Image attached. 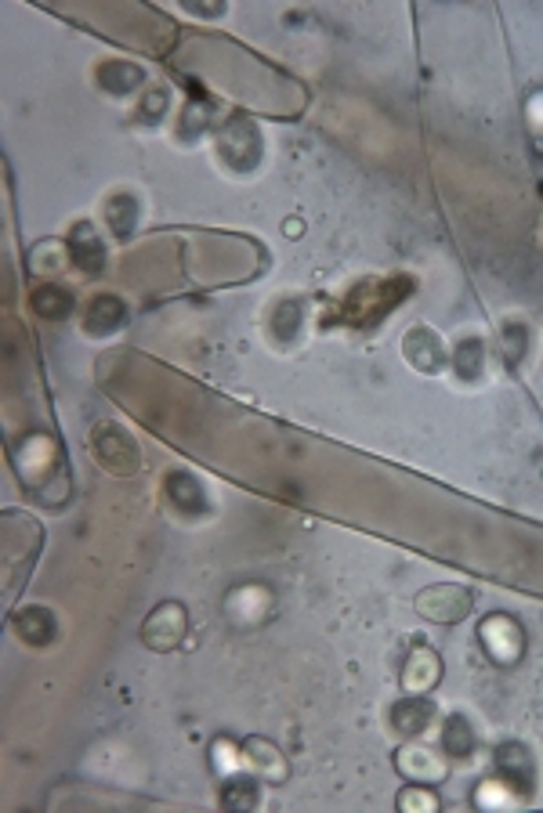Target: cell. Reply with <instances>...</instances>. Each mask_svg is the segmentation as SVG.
<instances>
[{
	"label": "cell",
	"instance_id": "33",
	"mask_svg": "<svg viewBox=\"0 0 543 813\" xmlns=\"http://www.w3.org/2000/svg\"><path fill=\"white\" fill-rule=\"evenodd\" d=\"M540 243H543V221H540Z\"/></svg>",
	"mask_w": 543,
	"mask_h": 813
},
{
	"label": "cell",
	"instance_id": "25",
	"mask_svg": "<svg viewBox=\"0 0 543 813\" xmlns=\"http://www.w3.org/2000/svg\"><path fill=\"white\" fill-rule=\"evenodd\" d=\"M211 767L217 778H236V773L243 770V749L232 738H214L211 741Z\"/></svg>",
	"mask_w": 543,
	"mask_h": 813
},
{
	"label": "cell",
	"instance_id": "4",
	"mask_svg": "<svg viewBox=\"0 0 543 813\" xmlns=\"http://www.w3.org/2000/svg\"><path fill=\"white\" fill-rule=\"evenodd\" d=\"M420 619H428L435 625H453L464 622L475 608V593L460 582H435L428 589H420L417 600H413Z\"/></svg>",
	"mask_w": 543,
	"mask_h": 813
},
{
	"label": "cell",
	"instance_id": "8",
	"mask_svg": "<svg viewBox=\"0 0 543 813\" xmlns=\"http://www.w3.org/2000/svg\"><path fill=\"white\" fill-rule=\"evenodd\" d=\"M239 749H243V770H247L251 778H257L262 784H283L290 778V763H287V756H283V749L276 741L247 738Z\"/></svg>",
	"mask_w": 543,
	"mask_h": 813
},
{
	"label": "cell",
	"instance_id": "23",
	"mask_svg": "<svg viewBox=\"0 0 543 813\" xmlns=\"http://www.w3.org/2000/svg\"><path fill=\"white\" fill-rule=\"evenodd\" d=\"M453 370L460 379H478L486 373V344L482 340H460L457 351H453Z\"/></svg>",
	"mask_w": 543,
	"mask_h": 813
},
{
	"label": "cell",
	"instance_id": "5",
	"mask_svg": "<svg viewBox=\"0 0 543 813\" xmlns=\"http://www.w3.org/2000/svg\"><path fill=\"white\" fill-rule=\"evenodd\" d=\"M185 633H189L185 605H178V600H160V605L146 614V622H141L138 640L149 651L167 654V651H178L181 644H185Z\"/></svg>",
	"mask_w": 543,
	"mask_h": 813
},
{
	"label": "cell",
	"instance_id": "14",
	"mask_svg": "<svg viewBox=\"0 0 543 813\" xmlns=\"http://www.w3.org/2000/svg\"><path fill=\"white\" fill-rule=\"evenodd\" d=\"M403 355L413 370L438 373L446 365V344L435 330H428V325H413V330L403 336Z\"/></svg>",
	"mask_w": 543,
	"mask_h": 813
},
{
	"label": "cell",
	"instance_id": "20",
	"mask_svg": "<svg viewBox=\"0 0 543 813\" xmlns=\"http://www.w3.org/2000/svg\"><path fill=\"white\" fill-rule=\"evenodd\" d=\"M102 214H106L109 235H116V239H131L138 228V217H141V203L131 192H113L106 206H102Z\"/></svg>",
	"mask_w": 543,
	"mask_h": 813
},
{
	"label": "cell",
	"instance_id": "19",
	"mask_svg": "<svg viewBox=\"0 0 543 813\" xmlns=\"http://www.w3.org/2000/svg\"><path fill=\"white\" fill-rule=\"evenodd\" d=\"M30 308L36 319L44 322H62L70 319V314H76L81 308H76V297L66 290V286H55V282H41L36 290L30 293Z\"/></svg>",
	"mask_w": 543,
	"mask_h": 813
},
{
	"label": "cell",
	"instance_id": "31",
	"mask_svg": "<svg viewBox=\"0 0 543 813\" xmlns=\"http://www.w3.org/2000/svg\"><path fill=\"white\" fill-rule=\"evenodd\" d=\"M525 116H529V127H533V130H543V90H540V95L529 98Z\"/></svg>",
	"mask_w": 543,
	"mask_h": 813
},
{
	"label": "cell",
	"instance_id": "30",
	"mask_svg": "<svg viewBox=\"0 0 543 813\" xmlns=\"http://www.w3.org/2000/svg\"><path fill=\"white\" fill-rule=\"evenodd\" d=\"M398 806L403 810H438V795L432 792V784H409V789L398 795Z\"/></svg>",
	"mask_w": 543,
	"mask_h": 813
},
{
	"label": "cell",
	"instance_id": "7",
	"mask_svg": "<svg viewBox=\"0 0 543 813\" xmlns=\"http://www.w3.org/2000/svg\"><path fill=\"white\" fill-rule=\"evenodd\" d=\"M478 637H482V648L497 665H514L525 654V633L511 614H489L478 625Z\"/></svg>",
	"mask_w": 543,
	"mask_h": 813
},
{
	"label": "cell",
	"instance_id": "26",
	"mask_svg": "<svg viewBox=\"0 0 543 813\" xmlns=\"http://www.w3.org/2000/svg\"><path fill=\"white\" fill-rule=\"evenodd\" d=\"M167 109H171V95H167L163 87H149L138 95V116L146 124H160L167 120Z\"/></svg>",
	"mask_w": 543,
	"mask_h": 813
},
{
	"label": "cell",
	"instance_id": "21",
	"mask_svg": "<svg viewBox=\"0 0 543 813\" xmlns=\"http://www.w3.org/2000/svg\"><path fill=\"white\" fill-rule=\"evenodd\" d=\"M25 265H30L33 275H58L66 265H73L70 260V246L58 243V239H41L36 246H30V254H25Z\"/></svg>",
	"mask_w": 543,
	"mask_h": 813
},
{
	"label": "cell",
	"instance_id": "15",
	"mask_svg": "<svg viewBox=\"0 0 543 813\" xmlns=\"http://www.w3.org/2000/svg\"><path fill=\"white\" fill-rule=\"evenodd\" d=\"M438 680H443V659H438V651L428 644H417L403 665V691L406 694H432L438 687Z\"/></svg>",
	"mask_w": 543,
	"mask_h": 813
},
{
	"label": "cell",
	"instance_id": "18",
	"mask_svg": "<svg viewBox=\"0 0 543 813\" xmlns=\"http://www.w3.org/2000/svg\"><path fill=\"white\" fill-rule=\"evenodd\" d=\"M95 84L113 98H127V95H135L141 84H146V73H141V65H135V62L106 58V62H98Z\"/></svg>",
	"mask_w": 543,
	"mask_h": 813
},
{
	"label": "cell",
	"instance_id": "28",
	"mask_svg": "<svg viewBox=\"0 0 543 813\" xmlns=\"http://www.w3.org/2000/svg\"><path fill=\"white\" fill-rule=\"evenodd\" d=\"M525 351H529V333H525V325L514 319L503 325V359H508L511 370L525 359Z\"/></svg>",
	"mask_w": 543,
	"mask_h": 813
},
{
	"label": "cell",
	"instance_id": "6",
	"mask_svg": "<svg viewBox=\"0 0 543 813\" xmlns=\"http://www.w3.org/2000/svg\"><path fill=\"white\" fill-rule=\"evenodd\" d=\"M395 770L403 773L409 784H443L449 778V756H443L432 745H424L417 738H409V745H403L395 756Z\"/></svg>",
	"mask_w": 543,
	"mask_h": 813
},
{
	"label": "cell",
	"instance_id": "9",
	"mask_svg": "<svg viewBox=\"0 0 543 813\" xmlns=\"http://www.w3.org/2000/svg\"><path fill=\"white\" fill-rule=\"evenodd\" d=\"M163 495H167V506L185 521L203 517L206 510H211L203 481L196 474H189V470H171V474L163 478Z\"/></svg>",
	"mask_w": 543,
	"mask_h": 813
},
{
	"label": "cell",
	"instance_id": "1",
	"mask_svg": "<svg viewBox=\"0 0 543 813\" xmlns=\"http://www.w3.org/2000/svg\"><path fill=\"white\" fill-rule=\"evenodd\" d=\"M11 463H15V474L22 481L25 492H33L41 503H62V495L55 484V474H66V459H62L58 441H51V435H25L15 449H11Z\"/></svg>",
	"mask_w": 543,
	"mask_h": 813
},
{
	"label": "cell",
	"instance_id": "17",
	"mask_svg": "<svg viewBox=\"0 0 543 813\" xmlns=\"http://www.w3.org/2000/svg\"><path fill=\"white\" fill-rule=\"evenodd\" d=\"M435 702L428 694H406V698L395 702L392 709V727L403 734V738H420V734H428V727L435 724Z\"/></svg>",
	"mask_w": 543,
	"mask_h": 813
},
{
	"label": "cell",
	"instance_id": "10",
	"mask_svg": "<svg viewBox=\"0 0 543 813\" xmlns=\"http://www.w3.org/2000/svg\"><path fill=\"white\" fill-rule=\"evenodd\" d=\"M81 325H84V333L95 340L116 336L127 325V304L116 293H95L81 308Z\"/></svg>",
	"mask_w": 543,
	"mask_h": 813
},
{
	"label": "cell",
	"instance_id": "22",
	"mask_svg": "<svg viewBox=\"0 0 543 813\" xmlns=\"http://www.w3.org/2000/svg\"><path fill=\"white\" fill-rule=\"evenodd\" d=\"M475 745H478V738H475V727L468 724V719H464V716H449L446 727H443V749H446V756L449 759H471Z\"/></svg>",
	"mask_w": 543,
	"mask_h": 813
},
{
	"label": "cell",
	"instance_id": "3",
	"mask_svg": "<svg viewBox=\"0 0 543 813\" xmlns=\"http://www.w3.org/2000/svg\"><path fill=\"white\" fill-rule=\"evenodd\" d=\"M217 156L236 174H251L262 163V130L247 116H232L217 127Z\"/></svg>",
	"mask_w": 543,
	"mask_h": 813
},
{
	"label": "cell",
	"instance_id": "27",
	"mask_svg": "<svg viewBox=\"0 0 543 813\" xmlns=\"http://www.w3.org/2000/svg\"><path fill=\"white\" fill-rule=\"evenodd\" d=\"M475 803H478V806H511V803H519V795H514V789H511L508 781L489 778V781L478 784Z\"/></svg>",
	"mask_w": 543,
	"mask_h": 813
},
{
	"label": "cell",
	"instance_id": "32",
	"mask_svg": "<svg viewBox=\"0 0 543 813\" xmlns=\"http://www.w3.org/2000/svg\"><path fill=\"white\" fill-rule=\"evenodd\" d=\"M189 11H192V15H196V11H200V15H222V4H217V8H211V4H185Z\"/></svg>",
	"mask_w": 543,
	"mask_h": 813
},
{
	"label": "cell",
	"instance_id": "29",
	"mask_svg": "<svg viewBox=\"0 0 543 813\" xmlns=\"http://www.w3.org/2000/svg\"><path fill=\"white\" fill-rule=\"evenodd\" d=\"M206 124H211V116H206V105L189 101V105H185V113H181V127H178V135L185 138V141H192V138H200V135H203Z\"/></svg>",
	"mask_w": 543,
	"mask_h": 813
},
{
	"label": "cell",
	"instance_id": "16",
	"mask_svg": "<svg viewBox=\"0 0 543 813\" xmlns=\"http://www.w3.org/2000/svg\"><path fill=\"white\" fill-rule=\"evenodd\" d=\"M8 625H11V633H15L25 648H47L51 640H55V633H58L55 614H51L47 608H41V605L11 611Z\"/></svg>",
	"mask_w": 543,
	"mask_h": 813
},
{
	"label": "cell",
	"instance_id": "13",
	"mask_svg": "<svg viewBox=\"0 0 543 813\" xmlns=\"http://www.w3.org/2000/svg\"><path fill=\"white\" fill-rule=\"evenodd\" d=\"M225 611H228V619H236L239 625H262L272 614V593L257 582L232 586L225 593Z\"/></svg>",
	"mask_w": 543,
	"mask_h": 813
},
{
	"label": "cell",
	"instance_id": "11",
	"mask_svg": "<svg viewBox=\"0 0 543 813\" xmlns=\"http://www.w3.org/2000/svg\"><path fill=\"white\" fill-rule=\"evenodd\" d=\"M66 246H70V260L84 275H102V271H106V257H109L106 239H102L98 228L91 225V221H76V225L70 228V235H66Z\"/></svg>",
	"mask_w": 543,
	"mask_h": 813
},
{
	"label": "cell",
	"instance_id": "24",
	"mask_svg": "<svg viewBox=\"0 0 543 813\" xmlns=\"http://www.w3.org/2000/svg\"><path fill=\"white\" fill-rule=\"evenodd\" d=\"M257 778H225V789H222V806L225 810H254L257 806Z\"/></svg>",
	"mask_w": 543,
	"mask_h": 813
},
{
	"label": "cell",
	"instance_id": "2",
	"mask_svg": "<svg viewBox=\"0 0 543 813\" xmlns=\"http://www.w3.org/2000/svg\"><path fill=\"white\" fill-rule=\"evenodd\" d=\"M87 445H91V456L98 459V467L106 470V474H113V478H131V474H138V470H141L138 438L127 427L113 424V419L91 427Z\"/></svg>",
	"mask_w": 543,
	"mask_h": 813
},
{
	"label": "cell",
	"instance_id": "12",
	"mask_svg": "<svg viewBox=\"0 0 543 813\" xmlns=\"http://www.w3.org/2000/svg\"><path fill=\"white\" fill-rule=\"evenodd\" d=\"M493 763H497V778L508 781L511 789H519L525 795L536 789V759L529 756L525 745H519V741L500 745L497 756H493Z\"/></svg>",
	"mask_w": 543,
	"mask_h": 813
}]
</instances>
